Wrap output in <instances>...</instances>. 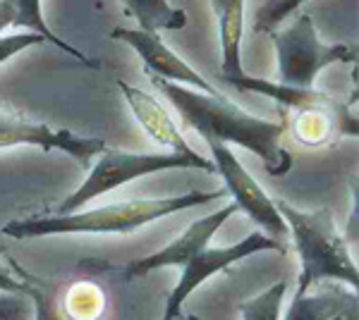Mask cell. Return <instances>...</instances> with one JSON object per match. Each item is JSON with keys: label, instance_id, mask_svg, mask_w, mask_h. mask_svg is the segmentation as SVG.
Returning <instances> with one entry per match:
<instances>
[{"label": "cell", "instance_id": "cell-9", "mask_svg": "<svg viewBox=\"0 0 359 320\" xmlns=\"http://www.w3.org/2000/svg\"><path fill=\"white\" fill-rule=\"evenodd\" d=\"M235 213H237V206L235 203H228V206H223L221 211L204 215V218H199L196 223H192L182 235L177 237V239H172L168 246L161 249V251H156L151 256H144V258H135L120 267L106 265V263L101 265L98 260H86V263L98 265V267H103V270L120 272L125 280H137V277L151 275L154 270H161V267H182L196 251H201L204 246H208L211 237L216 235V232L223 227L225 220L233 218Z\"/></svg>", "mask_w": 359, "mask_h": 320}, {"label": "cell", "instance_id": "cell-2", "mask_svg": "<svg viewBox=\"0 0 359 320\" xmlns=\"http://www.w3.org/2000/svg\"><path fill=\"white\" fill-rule=\"evenodd\" d=\"M225 194L228 191L223 187L216 191H189V194L168 196V199H132L65 215H32V218H20L3 225V235L13 239H36V237L53 235H130L154 220L204 206L213 199H223Z\"/></svg>", "mask_w": 359, "mask_h": 320}, {"label": "cell", "instance_id": "cell-21", "mask_svg": "<svg viewBox=\"0 0 359 320\" xmlns=\"http://www.w3.org/2000/svg\"><path fill=\"white\" fill-rule=\"evenodd\" d=\"M0 292L27 294L25 282H22L20 275H17V263L15 260H10L3 251H0Z\"/></svg>", "mask_w": 359, "mask_h": 320}, {"label": "cell", "instance_id": "cell-8", "mask_svg": "<svg viewBox=\"0 0 359 320\" xmlns=\"http://www.w3.org/2000/svg\"><path fill=\"white\" fill-rule=\"evenodd\" d=\"M15 146H32L41 151H62L72 155L82 167H91V160H96L108 144L96 137H82L69 130H53L43 122L27 120L17 113L0 108V148Z\"/></svg>", "mask_w": 359, "mask_h": 320}, {"label": "cell", "instance_id": "cell-25", "mask_svg": "<svg viewBox=\"0 0 359 320\" xmlns=\"http://www.w3.org/2000/svg\"><path fill=\"white\" fill-rule=\"evenodd\" d=\"M175 320H199V318H196V316H187V313H180Z\"/></svg>", "mask_w": 359, "mask_h": 320}, {"label": "cell", "instance_id": "cell-4", "mask_svg": "<svg viewBox=\"0 0 359 320\" xmlns=\"http://www.w3.org/2000/svg\"><path fill=\"white\" fill-rule=\"evenodd\" d=\"M184 167L216 172L213 162L204 158L201 153L184 155V153H170V151H165V153H130V151H118L108 146L96 158L94 167L89 170V177L67 199L57 203L53 208V215L82 211L89 201H94L113 189L125 187L132 179L147 177V174L163 172V170H184Z\"/></svg>", "mask_w": 359, "mask_h": 320}, {"label": "cell", "instance_id": "cell-7", "mask_svg": "<svg viewBox=\"0 0 359 320\" xmlns=\"http://www.w3.org/2000/svg\"><path fill=\"white\" fill-rule=\"evenodd\" d=\"M211 148V162L216 167V172L223 177L225 191L235 199L237 211H245L252 223H257L264 230V235L273 237L278 242L287 239V225L283 220V215L278 213L276 201L262 189V184L247 172V167L242 165L240 158L235 155V151L225 144L218 141H206Z\"/></svg>", "mask_w": 359, "mask_h": 320}, {"label": "cell", "instance_id": "cell-14", "mask_svg": "<svg viewBox=\"0 0 359 320\" xmlns=\"http://www.w3.org/2000/svg\"><path fill=\"white\" fill-rule=\"evenodd\" d=\"M10 3H13V8H15V27H25V32H34V34H39V36H43L46 43L55 46L57 50L72 55L74 60H79L82 65L91 69L96 67L91 57H86L82 50H77L74 46H69L65 39H60L53 29L46 25L41 0H10Z\"/></svg>", "mask_w": 359, "mask_h": 320}, {"label": "cell", "instance_id": "cell-13", "mask_svg": "<svg viewBox=\"0 0 359 320\" xmlns=\"http://www.w3.org/2000/svg\"><path fill=\"white\" fill-rule=\"evenodd\" d=\"M357 301V294H350V287H331V292L318 294H294L292 304L280 320H331L335 313Z\"/></svg>", "mask_w": 359, "mask_h": 320}, {"label": "cell", "instance_id": "cell-18", "mask_svg": "<svg viewBox=\"0 0 359 320\" xmlns=\"http://www.w3.org/2000/svg\"><path fill=\"white\" fill-rule=\"evenodd\" d=\"M287 292V282L280 280L271 287H266L262 294L249 296L240 301L242 320H280V306Z\"/></svg>", "mask_w": 359, "mask_h": 320}, {"label": "cell", "instance_id": "cell-15", "mask_svg": "<svg viewBox=\"0 0 359 320\" xmlns=\"http://www.w3.org/2000/svg\"><path fill=\"white\" fill-rule=\"evenodd\" d=\"M127 13L139 22L144 32H180L187 27V13L182 8H172L168 0H123Z\"/></svg>", "mask_w": 359, "mask_h": 320}, {"label": "cell", "instance_id": "cell-12", "mask_svg": "<svg viewBox=\"0 0 359 320\" xmlns=\"http://www.w3.org/2000/svg\"><path fill=\"white\" fill-rule=\"evenodd\" d=\"M218 17L221 32V77L225 81L245 74L242 69V34H245V0H225Z\"/></svg>", "mask_w": 359, "mask_h": 320}, {"label": "cell", "instance_id": "cell-23", "mask_svg": "<svg viewBox=\"0 0 359 320\" xmlns=\"http://www.w3.org/2000/svg\"><path fill=\"white\" fill-rule=\"evenodd\" d=\"M331 320H359V301H355V304L343 308L340 313H335Z\"/></svg>", "mask_w": 359, "mask_h": 320}, {"label": "cell", "instance_id": "cell-11", "mask_svg": "<svg viewBox=\"0 0 359 320\" xmlns=\"http://www.w3.org/2000/svg\"><path fill=\"white\" fill-rule=\"evenodd\" d=\"M120 94L125 96L127 106H130L132 115L137 118L139 125L144 127V132L154 139L158 146L168 148L170 153H184V155H194L196 151L184 141L182 132L177 130L175 120L170 118V113L161 106V101L147 91L130 86L127 81H118Z\"/></svg>", "mask_w": 359, "mask_h": 320}, {"label": "cell", "instance_id": "cell-3", "mask_svg": "<svg viewBox=\"0 0 359 320\" xmlns=\"http://www.w3.org/2000/svg\"><path fill=\"white\" fill-rule=\"evenodd\" d=\"M278 213L287 225V239H292L299 256L297 292H309L318 282H343L357 292L359 270L350 253V244L338 232L328 208L299 211L285 199H273Z\"/></svg>", "mask_w": 359, "mask_h": 320}, {"label": "cell", "instance_id": "cell-20", "mask_svg": "<svg viewBox=\"0 0 359 320\" xmlns=\"http://www.w3.org/2000/svg\"><path fill=\"white\" fill-rule=\"evenodd\" d=\"M41 43H46V39L34 32H20L13 34V36H0V65L5 60H10V57H15L17 53H22V50Z\"/></svg>", "mask_w": 359, "mask_h": 320}, {"label": "cell", "instance_id": "cell-1", "mask_svg": "<svg viewBox=\"0 0 359 320\" xmlns=\"http://www.w3.org/2000/svg\"><path fill=\"white\" fill-rule=\"evenodd\" d=\"M154 86L177 110L189 130L204 137V141L235 144L254 153L264 162L271 177H285L292 170V153L283 146L285 125L247 113L225 96H208L189 86L151 77Z\"/></svg>", "mask_w": 359, "mask_h": 320}, {"label": "cell", "instance_id": "cell-5", "mask_svg": "<svg viewBox=\"0 0 359 320\" xmlns=\"http://www.w3.org/2000/svg\"><path fill=\"white\" fill-rule=\"evenodd\" d=\"M278 53V84L311 89L321 69L335 62H357V50L345 43H321L314 20L306 13L297 17L285 29H273L269 34Z\"/></svg>", "mask_w": 359, "mask_h": 320}, {"label": "cell", "instance_id": "cell-6", "mask_svg": "<svg viewBox=\"0 0 359 320\" xmlns=\"http://www.w3.org/2000/svg\"><path fill=\"white\" fill-rule=\"evenodd\" d=\"M262 251L287 253V246H285V242H278L273 237L264 235V232H252L245 239L230 244V246H204L201 251H196L187 263L180 267L182 275H180L177 284L172 287V292L168 294L165 311L161 320H175L180 313H182V306H184V301L189 299V294H194V289L201 287L208 277H213L216 272L228 270L237 260L249 258V256L262 253Z\"/></svg>", "mask_w": 359, "mask_h": 320}, {"label": "cell", "instance_id": "cell-22", "mask_svg": "<svg viewBox=\"0 0 359 320\" xmlns=\"http://www.w3.org/2000/svg\"><path fill=\"white\" fill-rule=\"evenodd\" d=\"M5 27H15V8L10 0H0V36Z\"/></svg>", "mask_w": 359, "mask_h": 320}, {"label": "cell", "instance_id": "cell-17", "mask_svg": "<svg viewBox=\"0 0 359 320\" xmlns=\"http://www.w3.org/2000/svg\"><path fill=\"white\" fill-rule=\"evenodd\" d=\"M60 304L67 320H98L106 308V296L98 284L84 280L72 284L65 296H60Z\"/></svg>", "mask_w": 359, "mask_h": 320}, {"label": "cell", "instance_id": "cell-19", "mask_svg": "<svg viewBox=\"0 0 359 320\" xmlns=\"http://www.w3.org/2000/svg\"><path fill=\"white\" fill-rule=\"evenodd\" d=\"M0 320H34V306L27 294L0 292Z\"/></svg>", "mask_w": 359, "mask_h": 320}, {"label": "cell", "instance_id": "cell-24", "mask_svg": "<svg viewBox=\"0 0 359 320\" xmlns=\"http://www.w3.org/2000/svg\"><path fill=\"white\" fill-rule=\"evenodd\" d=\"M223 5H225V0H211V8H213V13H221V8H223Z\"/></svg>", "mask_w": 359, "mask_h": 320}, {"label": "cell", "instance_id": "cell-16", "mask_svg": "<svg viewBox=\"0 0 359 320\" xmlns=\"http://www.w3.org/2000/svg\"><path fill=\"white\" fill-rule=\"evenodd\" d=\"M17 275L25 282V292L32 299L34 306V320H67L65 311L60 304V289L50 280H43L39 275H32L25 267L17 263Z\"/></svg>", "mask_w": 359, "mask_h": 320}, {"label": "cell", "instance_id": "cell-10", "mask_svg": "<svg viewBox=\"0 0 359 320\" xmlns=\"http://www.w3.org/2000/svg\"><path fill=\"white\" fill-rule=\"evenodd\" d=\"M111 39L123 41V43L130 46V48L144 60V69H147L151 77L175 81V84L189 86V89H196L208 96L221 94V91H218L213 84H208V79L201 77L192 65H187L175 50L168 48L158 34L144 32V29H120L118 27L111 32Z\"/></svg>", "mask_w": 359, "mask_h": 320}]
</instances>
